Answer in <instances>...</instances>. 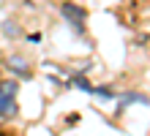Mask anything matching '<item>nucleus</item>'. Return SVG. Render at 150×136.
<instances>
[{"label": "nucleus", "instance_id": "f257e3e1", "mask_svg": "<svg viewBox=\"0 0 150 136\" xmlns=\"http://www.w3.org/2000/svg\"><path fill=\"white\" fill-rule=\"evenodd\" d=\"M16 112V82L6 79L0 82V117H8Z\"/></svg>", "mask_w": 150, "mask_h": 136}, {"label": "nucleus", "instance_id": "f03ea898", "mask_svg": "<svg viewBox=\"0 0 150 136\" xmlns=\"http://www.w3.org/2000/svg\"><path fill=\"white\" fill-rule=\"evenodd\" d=\"M60 14H63V19L71 25L74 30H79V33L85 30V19H87L85 8H79L76 3H60Z\"/></svg>", "mask_w": 150, "mask_h": 136}]
</instances>
